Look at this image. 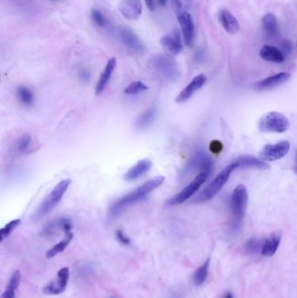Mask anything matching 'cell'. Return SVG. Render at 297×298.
I'll use <instances>...</instances> for the list:
<instances>
[{
	"label": "cell",
	"mask_w": 297,
	"mask_h": 298,
	"mask_svg": "<svg viewBox=\"0 0 297 298\" xmlns=\"http://www.w3.org/2000/svg\"><path fill=\"white\" fill-rule=\"evenodd\" d=\"M291 77L289 73H279L277 74L272 75L270 77L260 80L254 85V88L257 91H265L272 89L276 86H281L287 82Z\"/></svg>",
	"instance_id": "cell-15"
},
{
	"label": "cell",
	"mask_w": 297,
	"mask_h": 298,
	"mask_svg": "<svg viewBox=\"0 0 297 298\" xmlns=\"http://www.w3.org/2000/svg\"><path fill=\"white\" fill-rule=\"evenodd\" d=\"M290 149V143L287 141H280L276 144H268L262 149L260 158L265 161H278L289 153Z\"/></svg>",
	"instance_id": "cell-9"
},
{
	"label": "cell",
	"mask_w": 297,
	"mask_h": 298,
	"mask_svg": "<svg viewBox=\"0 0 297 298\" xmlns=\"http://www.w3.org/2000/svg\"><path fill=\"white\" fill-rule=\"evenodd\" d=\"M237 168H239V163L237 161L227 165V167L224 168L217 174V176L215 177V179L212 180L211 182L207 185V187L204 188L198 196H196V198L193 200V202L194 203H203V202L213 199L218 194L220 190L223 188V186L227 183L231 174L234 172Z\"/></svg>",
	"instance_id": "cell-2"
},
{
	"label": "cell",
	"mask_w": 297,
	"mask_h": 298,
	"mask_svg": "<svg viewBox=\"0 0 297 298\" xmlns=\"http://www.w3.org/2000/svg\"><path fill=\"white\" fill-rule=\"evenodd\" d=\"M173 4L180 12H186L191 6L193 0H172Z\"/></svg>",
	"instance_id": "cell-35"
},
{
	"label": "cell",
	"mask_w": 297,
	"mask_h": 298,
	"mask_svg": "<svg viewBox=\"0 0 297 298\" xmlns=\"http://www.w3.org/2000/svg\"><path fill=\"white\" fill-rule=\"evenodd\" d=\"M78 77L82 81H88L90 78V73L85 68H82L78 72Z\"/></svg>",
	"instance_id": "cell-39"
},
{
	"label": "cell",
	"mask_w": 297,
	"mask_h": 298,
	"mask_svg": "<svg viewBox=\"0 0 297 298\" xmlns=\"http://www.w3.org/2000/svg\"><path fill=\"white\" fill-rule=\"evenodd\" d=\"M145 2L149 10L151 12H153L154 11V2H153V0H145Z\"/></svg>",
	"instance_id": "cell-40"
},
{
	"label": "cell",
	"mask_w": 297,
	"mask_h": 298,
	"mask_svg": "<svg viewBox=\"0 0 297 298\" xmlns=\"http://www.w3.org/2000/svg\"><path fill=\"white\" fill-rule=\"evenodd\" d=\"M152 68L168 81H174L180 76L178 65L172 57L160 54L154 56L151 61Z\"/></svg>",
	"instance_id": "cell-5"
},
{
	"label": "cell",
	"mask_w": 297,
	"mask_h": 298,
	"mask_svg": "<svg viewBox=\"0 0 297 298\" xmlns=\"http://www.w3.org/2000/svg\"><path fill=\"white\" fill-rule=\"evenodd\" d=\"M156 114L157 109L155 106H152V107L148 108L137 118V120L135 122L136 127L140 128V129L147 128L153 122L155 116H156Z\"/></svg>",
	"instance_id": "cell-25"
},
{
	"label": "cell",
	"mask_w": 297,
	"mask_h": 298,
	"mask_svg": "<svg viewBox=\"0 0 297 298\" xmlns=\"http://www.w3.org/2000/svg\"><path fill=\"white\" fill-rule=\"evenodd\" d=\"M91 18L96 25L101 28H108L109 22L104 14L98 9H94L91 12Z\"/></svg>",
	"instance_id": "cell-30"
},
{
	"label": "cell",
	"mask_w": 297,
	"mask_h": 298,
	"mask_svg": "<svg viewBox=\"0 0 297 298\" xmlns=\"http://www.w3.org/2000/svg\"><path fill=\"white\" fill-rule=\"evenodd\" d=\"M236 161L239 163V167H241L242 169H254L260 170H267L270 169V165L251 155H243L239 157Z\"/></svg>",
	"instance_id": "cell-23"
},
{
	"label": "cell",
	"mask_w": 297,
	"mask_h": 298,
	"mask_svg": "<svg viewBox=\"0 0 297 298\" xmlns=\"http://www.w3.org/2000/svg\"><path fill=\"white\" fill-rule=\"evenodd\" d=\"M20 224H21V220H13L12 222H10L9 224H6L3 228H1V230H0L1 242H3L5 238H7L8 236L12 234V232L15 229L16 227L20 226Z\"/></svg>",
	"instance_id": "cell-33"
},
{
	"label": "cell",
	"mask_w": 297,
	"mask_h": 298,
	"mask_svg": "<svg viewBox=\"0 0 297 298\" xmlns=\"http://www.w3.org/2000/svg\"><path fill=\"white\" fill-rule=\"evenodd\" d=\"M31 137L29 133H25L17 141V149L20 153H28L31 149Z\"/></svg>",
	"instance_id": "cell-31"
},
{
	"label": "cell",
	"mask_w": 297,
	"mask_h": 298,
	"mask_svg": "<svg viewBox=\"0 0 297 298\" xmlns=\"http://www.w3.org/2000/svg\"></svg>",
	"instance_id": "cell-47"
},
{
	"label": "cell",
	"mask_w": 297,
	"mask_h": 298,
	"mask_svg": "<svg viewBox=\"0 0 297 298\" xmlns=\"http://www.w3.org/2000/svg\"><path fill=\"white\" fill-rule=\"evenodd\" d=\"M260 56L262 59L273 63L284 62L285 56L277 47L273 46H264L260 51Z\"/></svg>",
	"instance_id": "cell-22"
},
{
	"label": "cell",
	"mask_w": 297,
	"mask_h": 298,
	"mask_svg": "<svg viewBox=\"0 0 297 298\" xmlns=\"http://www.w3.org/2000/svg\"><path fill=\"white\" fill-rule=\"evenodd\" d=\"M206 82H207V77L205 75H197L176 97L175 101L177 103H183V102L187 101L188 99L191 98L196 92L200 89Z\"/></svg>",
	"instance_id": "cell-13"
},
{
	"label": "cell",
	"mask_w": 297,
	"mask_h": 298,
	"mask_svg": "<svg viewBox=\"0 0 297 298\" xmlns=\"http://www.w3.org/2000/svg\"><path fill=\"white\" fill-rule=\"evenodd\" d=\"M69 274L70 271L67 267L62 268L59 270L57 277L53 281L49 282L47 286L44 287L43 292L46 295H59L63 293L67 286L69 281Z\"/></svg>",
	"instance_id": "cell-10"
},
{
	"label": "cell",
	"mask_w": 297,
	"mask_h": 298,
	"mask_svg": "<svg viewBox=\"0 0 297 298\" xmlns=\"http://www.w3.org/2000/svg\"><path fill=\"white\" fill-rule=\"evenodd\" d=\"M223 298H234V296L231 292H227L226 294L224 295Z\"/></svg>",
	"instance_id": "cell-42"
},
{
	"label": "cell",
	"mask_w": 297,
	"mask_h": 298,
	"mask_svg": "<svg viewBox=\"0 0 297 298\" xmlns=\"http://www.w3.org/2000/svg\"><path fill=\"white\" fill-rule=\"evenodd\" d=\"M158 2V4H160L161 6H164L166 3H167V0H156Z\"/></svg>",
	"instance_id": "cell-43"
},
{
	"label": "cell",
	"mask_w": 297,
	"mask_h": 298,
	"mask_svg": "<svg viewBox=\"0 0 297 298\" xmlns=\"http://www.w3.org/2000/svg\"><path fill=\"white\" fill-rule=\"evenodd\" d=\"M163 176H158L149 180L143 184L135 188L132 192L119 199L115 201L109 208V215L111 217H116L120 216L125 209L136 203L140 200H143L146 196H148L150 193L160 187L164 182Z\"/></svg>",
	"instance_id": "cell-1"
},
{
	"label": "cell",
	"mask_w": 297,
	"mask_h": 298,
	"mask_svg": "<svg viewBox=\"0 0 297 298\" xmlns=\"http://www.w3.org/2000/svg\"><path fill=\"white\" fill-rule=\"evenodd\" d=\"M146 90H148V86H146L144 83L141 81H134L125 88L124 93L127 95H134V94H141Z\"/></svg>",
	"instance_id": "cell-34"
},
{
	"label": "cell",
	"mask_w": 297,
	"mask_h": 298,
	"mask_svg": "<svg viewBox=\"0 0 297 298\" xmlns=\"http://www.w3.org/2000/svg\"><path fill=\"white\" fill-rule=\"evenodd\" d=\"M262 28L269 38H275L278 34L277 20L272 13H268L262 18Z\"/></svg>",
	"instance_id": "cell-24"
},
{
	"label": "cell",
	"mask_w": 297,
	"mask_h": 298,
	"mask_svg": "<svg viewBox=\"0 0 297 298\" xmlns=\"http://www.w3.org/2000/svg\"><path fill=\"white\" fill-rule=\"evenodd\" d=\"M177 20L182 31L184 42L186 46L191 47L195 40V24L191 15L188 12H180L177 16Z\"/></svg>",
	"instance_id": "cell-11"
},
{
	"label": "cell",
	"mask_w": 297,
	"mask_h": 298,
	"mask_svg": "<svg viewBox=\"0 0 297 298\" xmlns=\"http://www.w3.org/2000/svg\"><path fill=\"white\" fill-rule=\"evenodd\" d=\"M294 170H295V172H296V174H297V161H296V166H295V169H294Z\"/></svg>",
	"instance_id": "cell-44"
},
{
	"label": "cell",
	"mask_w": 297,
	"mask_h": 298,
	"mask_svg": "<svg viewBox=\"0 0 297 298\" xmlns=\"http://www.w3.org/2000/svg\"><path fill=\"white\" fill-rule=\"evenodd\" d=\"M72 227H73V224L71 223L70 220L67 219V218H59V219L55 220V221L47 224L44 227L41 233L45 236H51V235H55L59 230H62L66 234V233L71 232Z\"/></svg>",
	"instance_id": "cell-17"
},
{
	"label": "cell",
	"mask_w": 297,
	"mask_h": 298,
	"mask_svg": "<svg viewBox=\"0 0 297 298\" xmlns=\"http://www.w3.org/2000/svg\"><path fill=\"white\" fill-rule=\"evenodd\" d=\"M223 149V144L222 143V141H212L209 144V150L213 154H219L222 153Z\"/></svg>",
	"instance_id": "cell-36"
},
{
	"label": "cell",
	"mask_w": 297,
	"mask_h": 298,
	"mask_svg": "<svg viewBox=\"0 0 297 298\" xmlns=\"http://www.w3.org/2000/svg\"><path fill=\"white\" fill-rule=\"evenodd\" d=\"M210 265V258L207 259V261L199 266L193 274V282L196 286L202 285L206 282L208 275V270Z\"/></svg>",
	"instance_id": "cell-27"
},
{
	"label": "cell",
	"mask_w": 297,
	"mask_h": 298,
	"mask_svg": "<svg viewBox=\"0 0 297 298\" xmlns=\"http://www.w3.org/2000/svg\"><path fill=\"white\" fill-rule=\"evenodd\" d=\"M168 298H181V296H180V293L177 292V291H171V292L168 294Z\"/></svg>",
	"instance_id": "cell-41"
},
{
	"label": "cell",
	"mask_w": 297,
	"mask_h": 298,
	"mask_svg": "<svg viewBox=\"0 0 297 298\" xmlns=\"http://www.w3.org/2000/svg\"><path fill=\"white\" fill-rule=\"evenodd\" d=\"M51 1H58V0H51Z\"/></svg>",
	"instance_id": "cell-46"
},
{
	"label": "cell",
	"mask_w": 297,
	"mask_h": 298,
	"mask_svg": "<svg viewBox=\"0 0 297 298\" xmlns=\"http://www.w3.org/2000/svg\"><path fill=\"white\" fill-rule=\"evenodd\" d=\"M262 244L257 238H251L245 244V250L250 255H256L259 252H262Z\"/></svg>",
	"instance_id": "cell-32"
},
{
	"label": "cell",
	"mask_w": 297,
	"mask_h": 298,
	"mask_svg": "<svg viewBox=\"0 0 297 298\" xmlns=\"http://www.w3.org/2000/svg\"><path fill=\"white\" fill-rule=\"evenodd\" d=\"M290 121L279 112L264 114L259 121V129L263 133H282L290 128Z\"/></svg>",
	"instance_id": "cell-4"
},
{
	"label": "cell",
	"mask_w": 297,
	"mask_h": 298,
	"mask_svg": "<svg viewBox=\"0 0 297 298\" xmlns=\"http://www.w3.org/2000/svg\"><path fill=\"white\" fill-rule=\"evenodd\" d=\"M282 240V234L275 232L270 235V237L263 243L262 248V255L264 256H272L277 251Z\"/></svg>",
	"instance_id": "cell-21"
},
{
	"label": "cell",
	"mask_w": 297,
	"mask_h": 298,
	"mask_svg": "<svg viewBox=\"0 0 297 298\" xmlns=\"http://www.w3.org/2000/svg\"><path fill=\"white\" fill-rule=\"evenodd\" d=\"M73 237H74V235H73L72 232L66 233V236H65V238L62 241H60L59 243H57L56 245H54L53 247L47 251V255H46L47 258H52V257H54L56 255H59V253H61V252L65 250L67 248V246L69 245V243H71Z\"/></svg>",
	"instance_id": "cell-28"
},
{
	"label": "cell",
	"mask_w": 297,
	"mask_h": 298,
	"mask_svg": "<svg viewBox=\"0 0 297 298\" xmlns=\"http://www.w3.org/2000/svg\"><path fill=\"white\" fill-rule=\"evenodd\" d=\"M160 45L171 54H178L182 50V42L180 32L175 30L172 33L166 34L160 39Z\"/></svg>",
	"instance_id": "cell-16"
},
{
	"label": "cell",
	"mask_w": 297,
	"mask_h": 298,
	"mask_svg": "<svg viewBox=\"0 0 297 298\" xmlns=\"http://www.w3.org/2000/svg\"><path fill=\"white\" fill-rule=\"evenodd\" d=\"M151 167H152V161L148 159L141 160L126 172L124 175V179L126 181H133V180H138L148 172Z\"/></svg>",
	"instance_id": "cell-18"
},
{
	"label": "cell",
	"mask_w": 297,
	"mask_h": 298,
	"mask_svg": "<svg viewBox=\"0 0 297 298\" xmlns=\"http://www.w3.org/2000/svg\"><path fill=\"white\" fill-rule=\"evenodd\" d=\"M116 63H117V61H116L115 58H112L108 60L105 69L102 72L98 82L96 84V87H95V94L96 95L101 94L103 90L106 88V86L109 82L110 78L114 74V69L116 67Z\"/></svg>",
	"instance_id": "cell-19"
},
{
	"label": "cell",
	"mask_w": 297,
	"mask_h": 298,
	"mask_svg": "<svg viewBox=\"0 0 297 298\" xmlns=\"http://www.w3.org/2000/svg\"><path fill=\"white\" fill-rule=\"evenodd\" d=\"M114 33L119 42L122 44V46L125 47L130 52L134 54H141L145 50V47L141 42V39L130 28L118 26L114 30Z\"/></svg>",
	"instance_id": "cell-6"
},
{
	"label": "cell",
	"mask_w": 297,
	"mask_h": 298,
	"mask_svg": "<svg viewBox=\"0 0 297 298\" xmlns=\"http://www.w3.org/2000/svg\"><path fill=\"white\" fill-rule=\"evenodd\" d=\"M141 0H122L119 4V11L122 16L128 20H136L142 13Z\"/></svg>",
	"instance_id": "cell-12"
},
{
	"label": "cell",
	"mask_w": 297,
	"mask_h": 298,
	"mask_svg": "<svg viewBox=\"0 0 297 298\" xmlns=\"http://www.w3.org/2000/svg\"><path fill=\"white\" fill-rule=\"evenodd\" d=\"M248 200V195L246 187L243 184L238 185L232 194L230 200L231 211L235 218V224L238 225L246 214Z\"/></svg>",
	"instance_id": "cell-7"
},
{
	"label": "cell",
	"mask_w": 297,
	"mask_h": 298,
	"mask_svg": "<svg viewBox=\"0 0 297 298\" xmlns=\"http://www.w3.org/2000/svg\"><path fill=\"white\" fill-rule=\"evenodd\" d=\"M116 238L123 245H128V244H130L129 238L122 230H117L116 231Z\"/></svg>",
	"instance_id": "cell-38"
},
{
	"label": "cell",
	"mask_w": 297,
	"mask_h": 298,
	"mask_svg": "<svg viewBox=\"0 0 297 298\" xmlns=\"http://www.w3.org/2000/svg\"><path fill=\"white\" fill-rule=\"evenodd\" d=\"M8 1H12V2H14V3H20L21 1H24V0H8Z\"/></svg>",
	"instance_id": "cell-45"
},
{
	"label": "cell",
	"mask_w": 297,
	"mask_h": 298,
	"mask_svg": "<svg viewBox=\"0 0 297 298\" xmlns=\"http://www.w3.org/2000/svg\"><path fill=\"white\" fill-rule=\"evenodd\" d=\"M20 280L21 274L20 271H14L1 298H16V291L20 287Z\"/></svg>",
	"instance_id": "cell-26"
},
{
	"label": "cell",
	"mask_w": 297,
	"mask_h": 298,
	"mask_svg": "<svg viewBox=\"0 0 297 298\" xmlns=\"http://www.w3.org/2000/svg\"><path fill=\"white\" fill-rule=\"evenodd\" d=\"M208 174H209L207 172L199 173V174L186 188H184L180 193H178L175 196L171 197L167 201V205L168 206H177V205L183 203L189 198H191L192 196L199 190V188L206 181Z\"/></svg>",
	"instance_id": "cell-8"
},
{
	"label": "cell",
	"mask_w": 297,
	"mask_h": 298,
	"mask_svg": "<svg viewBox=\"0 0 297 298\" xmlns=\"http://www.w3.org/2000/svg\"><path fill=\"white\" fill-rule=\"evenodd\" d=\"M280 50L282 51V53L284 56L290 54L291 51H292V44L290 42V40H287L284 39L282 40V42L280 43Z\"/></svg>",
	"instance_id": "cell-37"
},
{
	"label": "cell",
	"mask_w": 297,
	"mask_h": 298,
	"mask_svg": "<svg viewBox=\"0 0 297 298\" xmlns=\"http://www.w3.org/2000/svg\"><path fill=\"white\" fill-rule=\"evenodd\" d=\"M219 19L223 28L229 34H235L238 32L240 29L238 21L228 11L223 10L220 12Z\"/></svg>",
	"instance_id": "cell-20"
},
{
	"label": "cell",
	"mask_w": 297,
	"mask_h": 298,
	"mask_svg": "<svg viewBox=\"0 0 297 298\" xmlns=\"http://www.w3.org/2000/svg\"><path fill=\"white\" fill-rule=\"evenodd\" d=\"M17 97L24 106H31L34 102V96L29 88L21 86L17 89Z\"/></svg>",
	"instance_id": "cell-29"
},
{
	"label": "cell",
	"mask_w": 297,
	"mask_h": 298,
	"mask_svg": "<svg viewBox=\"0 0 297 298\" xmlns=\"http://www.w3.org/2000/svg\"><path fill=\"white\" fill-rule=\"evenodd\" d=\"M212 165L213 161L207 154L198 152L186 166L184 173H189L192 170H200V172H207L209 174L211 171Z\"/></svg>",
	"instance_id": "cell-14"
},
{
	"label": "cell",
	"mask_w": 297,
	"mask_h": 298,
	"mask_svg": "<svg viewBox=\"0 0 297 298\" xmlns=\"http://www.w3.org/2000/svg\"><path fill=\"white\" fill-rule=\"evenodd\" d=\"M70 184L71 180L68 179L61 180L46 197V199L40 203L39 208L34 213L33 217L35 219L39 220L41 217L47 216V214H49L62 199L63 196L67 192Z\"/></svg>",
	"instance_id": "cell-3"
}]
</instances>
